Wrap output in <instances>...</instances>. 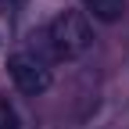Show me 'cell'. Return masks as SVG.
I'll return each mask as SVG.
<instances>
[{
    "label": "cell",
    "instance_id": "4",
    "mask_svg": "<svg viewBox=\"0 0 129 129\" xmlns=\"http://www.w3.org/2000/svg\"><path fill=\"white\" fill-rule=\"evenodd\" d=\"M0 129H18V115H14V108L0 97Z\"/></svg>",
    "mask_w": 129,
    "mask_h": 129
},
{
    "label": "cell",
    "instance_id": "1",
    "mask_svg": "<svg viewBox=\"0 0 129 129\" xmlns=\"http://www.w3.org/2000/svg\"><path fill=\"white\" fill-rule=\"evenodd\" d=\"M32 40H40V47L50 57L57 61H72V57H83L90 50V43H93V29L86 22V14H79V11H61L50 18V25H47L40 36H32Z\"/></svg>",
    "mask_w": 129,
    "mask_h": 129
},
{
    "label": "cell",
    "instance_id": "3",
    "mask_svg": "<svg viewBox=\"0 0 129 129\" xmlns=\"http://www.w3.org/2000/svg\"><path fill=\"white\" fill-rule=\"evenodd\" d=\"M83 4H86V11L93 18H101V22H118L125 14V0H83Z\"/></svg>",
    "mask_w": 129,
    "mask_h": 129
},
{
    "label": "cell",
    "instance_id": "2",
    "mask_svg": "<svg viewBox=\"0 0 129 129\" xmlns=\"http://www.w3.org/2000/svg\"><path fill=\"white\" fill-rule=\"evenodd\" d=\"M7 72L14 79V86H18L25 97H40L50 90V68H47V61L29 54V50H18L7 57Z\"/></svg>",
    "mask_w": 129,
    "mask_h": 129
}]
</instances>
